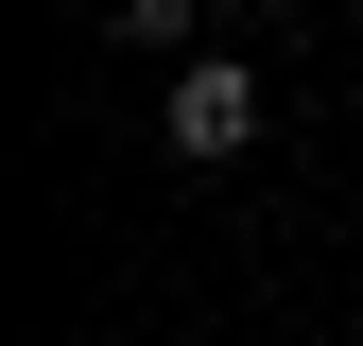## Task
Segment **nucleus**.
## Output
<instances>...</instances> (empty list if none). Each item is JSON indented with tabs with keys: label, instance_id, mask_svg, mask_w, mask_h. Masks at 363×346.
I'll return each mask as SVG.
<instances>
[{
	"label": "nucleus",
	"instance_id": "1",
	"mask_svg": "<svg viewBox=\"0 0 363 346\" xmlns=\"http://www.w3.org/2000/svg\"><path fill=\"white\" fill-rule=\"evenodd\" d=\"M259 139V69L242 52H191V69H173V156H242Z\"/></svg>",
	"mask_w": 363,
	"mask_h": 346
},
{
	"label": "nucleus",
	"instance_id": "2",
	"mask_svg": "<svg viewBox=\"0 0 363 346\" xmlns=\"http://www.w3.org/2000/svg\"><path fill=\"white\" fill-rule=\"evenodd\" d=\"M191 35V0H121V52H173Z\"/></svg>",
	"mask_w": 363,
	"mask_h": 346
}]
</instances>
